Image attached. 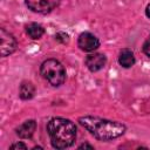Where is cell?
Wrapping results in <instances>:
<instances>
[{
    "label": "cell",
    "mask_w": 150,
    "mask_h": 150,
    "mask_svg": "<svg viewBox=\"0 0 150 150\" xmlns=\"http://www.w3.org/2000/svg\"><path fill=\"white\" fill-rule=\"evenodd\" d=\"M79 123L88 130L98 141H111L121 137L127 127L117 121H110L97 116H82L79 118Z\"/></svg>",
    "instance_id": "obj_1"
},
{
    "label": "cell",
    "mask_w": 150,
    "mask_h": 150,
    "mask_svg": "<svg viewBox=\"0 0 150 150\" xmlns=\"http://www.w3.org/2000/svg\"><path fill=\"white\" fill-rule=\"evenodd\" d=\"M76 125L73 121L63 117H54L47 124L50 143L55 149H66L76 139Z\"/></svg>",
    "instance_id": "obj_2"
},
{
    "label": "cell",
    "mask_w": 150,
    "mask_h": 150,
    "mask_svg": "<svg viewBox=\"0 0 150 150\" xmlns=\"http://www.w3.org/2000/svg\"><path fill=\"white\" fill-rule=\"evenodd\" d=\"M40 73L42 77L53 87H60L66 81V69L56 59H47L41 63Z\"/></svg>",
    "instance_id": "obj_3"
},
{
    "label": "cell",
    "mask_w": 150,
    "mask_h": 150,
    "mask_svg": "<svg viewBox=\"0 0 150 150\" xmlns=\"http://www.w3.org/2000/svg\"><path fill=\"white\" fill-rule=\"evenodd\" d=\"M25 4L34 13L48 14L59 6L60 0H25Z\"/></svg>",
    "instance_id": "obj_4"
},
{
    "label": "cell",
    "mask_w": 150,
    "mask_h": 150,
    "mask_svg": "<svg viewBox=\"0 0 150 150\" xmlns=\"http://www.w3.org/2000/svg\"><path fill=\"white\" fill-rule=\"evenodd\" d=\"M18 46L16 39L12 33L6 30L5 28H0V54L2 57L11 55L15 52Z\"/></svg>",
    "instance_id": "obj_5"
},
{
    "label": "cell",
    "mask_w": 150,
    "mask_h": 150,
    "mask_svg": "<svg viewBox=\"0 0 150 150\" xmlns=\"http://www.w3.org/2000/svg\"><path fill=\"white\" fill-rule=\"evenodd\" d=\"M77 46L80 47L81 50L91 53L100 47V40L90 32H83L79 35Z\"/></svg>",
    "instance_id": "obj_6"
},
{
    "label": "cell",
    "mask_w": 150,
    "mask_h": 150,
    "mask_svg": "<svg viewBox=\"0 0 150 150\" xmlns=\"http://www.w3.org/2000/svg\"><path fill=\"white\" fill-rule=\"evenodd\" d=\"M105 63H107V56L102 53H91L86 57V66L93 73L101 70L105 66Z\"/></svg>",
    "instance_id": "obj_7"
},
{
    "label": "cell",
    "mask_w": 150,
    "mask_h": 150,
    "mask_svg": "<svg viewBox=\"0 0 150 150\" xmlns=\"http://www.w3.org/2000/svg\"><path fill=\"white\" fill-rule=\"evenodd\" d=\"M35 130H36V122L34 120H27L16 128V135L20 138L28 139L32 138Z\"/></svg>",
    "instance_id": "obj_8"
},
{
    "label": "cell",
    "mask_w": 150,
    "mask_h": 150,
    "mask_svg": "<svg viewBox=\"0 0 150 150\" xmlns=\"http://www.w3.org/2000/svg\"><path fill=\"white\" fill-rule=\"evenodd\" d=\"M136 60H135V55L134 52L129 48H123L120 52L118 55V63L123 67V68H130L135 64Z\"/></svg>",
    "instance_id": "obj_9"
},
{
    "label": "cell",
    "mask_w": 150,
    "mask_h": 150,
    "mask_svg": "<svg viewBox=\"0 0 150 150\" xmlns=\"http://www.w3.org/2000/svg\"><path fill=\"white\" fill-rule=\"evenodd\" d=\"M35 95V87L32 82L23 81L19 87V96L21 100H30Z\"/></svg>",
    "instance_id": "obj_10"
},
{
    "label": "cell",
    "mask_w": 150,
    "mask_h": 150,
    "mask_svg": "<svg viewBox=\"0 0 150 150\" xmlns=\"http://www.w3.org/2000/svg\"><path fill=\"white\" fill-rule=\"evenodd\" d=\"M26 33L27 35L33 40H39L45 34V28L36 22H30L26 26Z\"/></svg>",
    "instance_id": "obj_11"
},
{
    "label": "cell",
    "mask_w": 150,
    "mask_h": 150,
    "mask_svg": "<svg viewBox=\"0 0 150 150\" xmlns=\"http://www.w3.org/2000/svg\"><path fill=\"white\" fill-rule=\"evenodd\" d=\"M55 40H56L57 42H60V43H68L69 36H68V34L64 33V32H59V33H56V35H55Z\"/></svg>",
    "instance_id": "obj_12"
},
{
    "label": "cell",
    "mask_w": 150,
    "mask_h": 150,
    "mask_svg": "<svg viewBox=\"0 0 150 150\" xmlns=\"http://www.w3.org/2000/svg\"><path fill=\"white\" fill-rule=\"evenodd\" d=\"M143 52H144V54L150 59V35L148 36V39H146L145 42L143 43Z\"/></svg>",
    "instance_id": "obj_13"
},
{
    "label": "cell",
    "mask_w": 150,
    "mask_h": 150,
    "mask_svg": "<svg viewBox=\"0 0 150 150\" xmlns=\"http://www.w3.org/2000/svg\"><path fill=\"white\" fill-rule=\"evenodd\" d=\"M11 149H27V145L25 144V143H22V142H18V143H13L11 146H9Z\"/></svg>",
    "instance_id": "obj_14"
},
{
    "label": "cell",
    "mask_w": 150,
    "mask_h": 150,
    "mask_svg": "<svg viewBox=\"0 0 150 150\" xmlns=\"http://www.w3.org/2000/svg\"><path fill=\"white\" fill-rule=\"evenodd\" d=\"M79 149H94V146L93 145H90V144H88V143H83V144H81V145H79Z\"/></svg>",
    "instance_id": "obj_15"
},
{
    "label": "cell",
    "mask_w": 150,
    "mask_h": 150,
    "mask_svg": "<svg viewBox=\"0 0 150 150\" xmlns=\"http://www.w3.org/2000/svg\"><path fill=\"white\" fill-rule=\"evenodd\" d=\"M145 15L150 19V4L146 6V8H145Z\"/></svg>",
    "instance_id": "obj_16"
}]
</instances>
